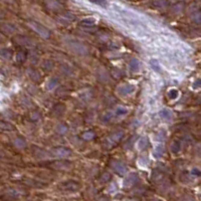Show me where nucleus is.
I'll list each match as a JSON object with an SVG mask.
<instances>
[{"mask_svg":"<svg viewBox=\"0 0 201 201\" xmlns=\"http://www.w3.org/2000/svg\"><path fill=\"white\" fill-rule=\"evenodd\" d=\"M123 137H124V131L123 130H118L114 132V133L111 134L106 139L105 147L109 149V148H112L113 146H116V144H118L120 141L123 139Z\"/></svg>","mask_w":201,"mask_h":201,"instance_id":"obj_1","label":"nucleus"},{"mask_svg":"<svg viewBox=\"0 0 201 201\" xmlns=\"http://www.w3.org/2000/svg\"><path fill=\"white\" fill-rule=\"evenodd\" d=\"M28 26L33 29V30L36 32L38 35H40L41 37L46 38V39L50 37L49 29H47L46 26H43L42 24H40V23H38L36 21H29Z\"/></svg>","mask_w":201,"mask_h":201,"instance_id":"obj_2","label":"nucleus"},{"mask_svg":"<svg viewBox=\"0 0 201 201\" xmlns=\"http://www.w3.org/2000/svg\"><path fill=\"white\" fill-rule=\"evenodd\" d=\"M68 46L70 47L71 50H73L74 52L79 53V55H86L89 52V49L86 44L80 41H71V42L68 43Z\"/></svg>","mask_w":201,"mask_h":201,"instance_id":"obj_3","label":"nucleus"},{"mask_svg":"<svg viewBox=\"0 0 201 201\" xmlns=\"http://www.w3.org/2000/svg\"><path fill=\"white\" fill-rule=\"evenodd\" d=\"M80 184L77 181H73V180H68V181L62 182L59 184V189L62 191L67 192H76L80 190Z\"/></svg>","mask_w":201,"mask_h":201,"instance_id":"obj_4","label":"nucleus"},{"mask_svg":"<svg viewBox=\"0 0 201 201\" xmlns=\"http://www.w3.org/2000/svg\"><path fill=\"white\" fill-rule=\"evenodd\" d=\"M138 182H139V175L137 173H131L123 180V187L131 188L136 185Z\"/></svg>","mask_w":201,"mask_h":201,"instance_id":"obj_5","label":"nucleus"},{"mask_svg":"<svg viewBox=\"0 0 201 201\" xmlns=\"http://www.w3.org/2000/svg\"><path fill=\"white\" fill-rule=\"evenodd\" d=\"M111 168L121 176H124L127 173V166L121 161H112L111 162Z\"/></svg>","mask_w":201,"mask_h":201,"instance_id":"obj_6","label":"nucleus"},{"mask_svg":"<svg viewBox=\"0 0 201 201\" xmlns=\"http://www.w3.org/2000/svg\"><path fill=\"white\" fill-rule=\"evenodd\" d=\"M50 166L56 170H71L74 165L70 161H55L50 164Z\"/></svg>","mask_w":201,"mask_h":201,"instance_id":"obj_7","label":"nucleus"},{"mask_svg":"<svg viewBox=\"0 0 201 201\" xmlns=\"http://www.w3.org/2000/svg\"><path fill=\"white\" fill-rule=\"evenodd\" d=\"M52 154L55 156V157H68V156L71 155V150L68 148H65V147H56L52 150Z\"/></svg>","mask_w":201,"mask_h":201,"instance_id":"obj_8","label":"nucleus"},{"mask_svg":"<svg viewBox=\"0 0 201 201\" xmlns=\"http://www.w3.org/2000/svg\"><path fill=\"white\" fill-rule=\"evenodd\" d=\"M134 91H135V86L133 85H131V83H123V85L120 86L118 89L119 95L123 96V97L131 95Z\"/></svg>","mask_w":201,"mask_h":201,"instance_id":"obj_9","label":"nucleus"},{"mask_svg":"<svg viewBox=\"0 0 201 201\" xmlns=\"http://www.w3.org/2000/svg\"><path fill=\"white\" fill-rule=\"evenodd\" d=\"M74 18H76V16H74V14L71 13V12H64L62 14H59L58 17V20L62 24H68V23L73 22Z\"/></svg>","mask_w":201,"mask_h":201,"instance_id":"obj_10","label":"nucleus"},{"mask_svg":"<svg viewBox=\"0 0 201 201\" xmlns=\"http://www.w3.org/2000/svg\"><path fill=\"white\" fill-rule=\"evenodd\" d=\"M13 41L20 46H32V41L30 40V38L23 36V35H16V36L13 38Z\"/></svg>","mask_w":201,"mask_h":201,"instance_id":"obj_11","label":"nucleus"},{"mask_svg":"<svg viewBox=\"0 0 201 201\" xmlns=\"http://www.w3.org/2000/svg\"><path fill=\"white\" fill-rule=\"evenodd\" d=\"M26 73H27V76L29 77V79L31 80H33V82L37 83V82H39L41 79L40 74L33 68H28L27 70H26Z\"/></svg>","mask_w":201,"mask_h":201,"instance_id":"obj_12","label":"nucleus"},{"mask_svg":"<svg viewBox=\"0 0 201 201\" xmlns=\"http://www.w3.org/2000/svg\"><path fill=\"white\" fill-rule=\"evenodd\" d=\"M181 148H182V143H181V141H180V140L175 139V140H173L172 142H171L170 150H171V152H172L173 154H178V153L181 151Z\"/></svg>","mask_w":201,"mask_h":201,"instance_id":"obj_13","label":"nucleus"},{"mask_svg":"<svg viewBox=\"0 0 201 201\" xmlns=\"http://www.w3.org/2000/svg\"><path fill=\"white\" fill-rule=\"evenodd\" d=\"M0 30L4 33L12 34L16 31V27L13 24H10V23H3V24L0 25Z\"/></svg>","mask_w":201,"mask_h":201,"instance_id":"obj_14","label":"nucleus"},{"mask_svg":"<svg viewBox=\"0 0 201 201\" xmlns=\"http://www.w3.org/2000/svg\"><path fill=\"white\" fill-rule=\"evenodd\" d=\"M129 68H130V71H132V73L136 74V73H138V71H140L141 62L138 61V59H136V58L131 59L130 62H129Z\"/></svg>","mask_w":201,"mask_h":201,"instance_id":"obj_15","label":"nucleus"},{"mask_svg":"<svg viewBox=\"0 0 201 201\" xmlns=\"http://www.w3.org/2000/svg\"><path fill=\"white\" fill-rule=\"evenodd\" d=\"M65 110H67V108H65L64 105L62 104H56L55 107L52 108V115L55 116H62L64 115V113L65 112Z\"/></svg>","mask_w":201,"mask_h":201,"instance_id":"obj_16","label":"nucleus"},{"mask_svg":"<svg viewBox=\"0 0 201 201\" xmlns=\"http://www.w3.org/2000/svg\"><path fill=\"white\" fill-rule=\"evenodd\" d=\"M137 149L142 151V150H145L149 145V140L147 137H141L139 140L137 141Z\"/></svg>","mask_w":201,"mask_h":201,"instance_id":"obj_17","label":"nucleus"},{"mask_svg":"<svg viewBox=\"0 0 201 201\" xmlns=\"http://www.w3.org/2000/svg\"><path fill=\"white\" fill-rule=\"evenodd\" d=\"M159 116L162 120H165V121H170L173 118V114L169 109H162L159 112Z\"/></svg>","mask_w":201,"mask_h":201,"instance_id":"obj_18","label":"nucleus"},{"mask_svg":"<svg viewBox=\"0 0 201 201\" xmlns=\"http://www.w3.org/2000/svg\"><path fill=\"white\" fill-rule=\"evenodd\" d=\"M13 52L12 50L9 49H0V58L4 61H9V59L12 58Z\"/></svg>","mask_w":201,"mask_h":201,"instance_id":"obj_19","label":"nucleus"},{"mask_svg":"<svg viewBox=\"0 0 201 201\" xmlns=\"http://www.w3.org/2000/svg\"><path fill=\"white\" fill-rule=\"evenodd\" d=\"M15 127L9 122L5 121H0V130L2 131H13Z\"/></svg>","mask_w":201,"mask_h":201,"instance_id":"obj_20","label":"nucleus"},{"mask_svg":"<svg viewBox=\"0 0 201 201\" xmlns=\"http://www.w3.org/2000/svg\"><path fill=\"white\" fill-rule=\"evenodd\" d=\"M26 56H27V53H26L25 50H18L15 55V59L17 62H20V64H22V62L25 61L26 59Z\"/></svg>","mask_w":201,"mask_h":201,"instance_id":"obj_21","label":"nucleus"},{"mask_svg":"<svg viewBox=\"0 0 201 201\" xmlns=\"http://www.w3.org/2000/svg\"><path fill=\"white\" fill-rule=\"evenodd\" d=\"M13 145L18 149H23L26 146V141L21 137H17L13 141Z\"/></svg>","mask_w":201,"mask_h":201,"instance_id":"obj_22","label":"nucleus"},{"mask_svg":"<svg viewBox=\"0 0 201 201\" xmlns=\"http://www.w3.org/2000/svg\"><path fill=\"white\" fill-rule=\"evenodd\" d=\"M68 127L65 124H58V125H56V127H55V132L58 134H59V135H64L65 133H68Z\"/></svg>","mask_w":201,"mask_h":201,"instance_id":"obj_23","label":"nucleus"},{"mask_svg":"<svg viewBox=\"0 0 201 201\" xmlns=\"http://www.w3.org/2000/svg\"><path fill=\"white\" fill-rule=\"evenodd\" d=\"M165 153V148L163 145H158L154 149V156L156 158H161Z\"/></svg>","mask_w":201,"mask_h":201,"instance_id":"obj_24","label":"nucleus"},{"mask_svg":"<svg viewBox=\"0 0 201 201\" xmlns=\"http://www.w3.org/2000/svg\"><path fill=\"white\" fill-rule=\"evenodd\" d=\"M46 5L47 6L49 9H52V10H58L59 8L62 7V4L59 3V2L56 1H50V2H46Z\"/></svg>","mask_w":201,"mask_h":201,"instance_id":"obj_25","label":"nucleus"},{"mask_svg":"<svg viewBox=\"0 0 201 201\" xmlns=\"http://www.w3.org/2000/svg\"><path fill=\"white\" fill-rule=\"evenodd\" d=\"M80 24L82 26H85V27H91V26H94L96 24V19H94V18L83 19L82 21L80 22Z\"/></svg>","mask_w":201,"mask_h":201,"instance_id":"obj_26","label":"nucleus"},{"mask_svg":"<svg viewBox=\"0 0 201 201\" xmlns=\"http://www.w3.org/2000/svg\"><path fill=\"white\" fill-rule=\"evenodd\" d=\"M95 137H96V134L93 131H86L82 134V138L86 141H91L93 139H95Z\"/></svg>","mask_w":201,"mask_h":201,"instance_id":"obj_27","label":"nucleus"},{"mask_svg":"<svg viewBox=\"0 0 201 201\" xmlns=\"http://www.w3.org/2000/svg\"><path fill=\"white\" fill-rule=\"evenodd\" d=\"M58 79H56V77H52V79L49 80V83H47L46 88H47V90L52 91V90H53L56 86H58Z\"/></svg>","mask_w":201,"mask_h":201,"instance_id":"obj_28","label":"nucleus"},{"mask_svg":"<svg viewBox=\"0 0 201 201\" xmlns=\"http://www.w3.org/2000/svg\"><path fill=\"white\" fill-rule=\"evenodd\" d=\"M191 20L197 24H201V11H196V12L191 14Z\"/></svg>","mask_w":201,"mask_h":201,"instance_id":"obj_29","label":"nucleus"},{"mask_svg":"<svg viewBox=\"0 0 201 201\" xmlns=\"http://www.w3.org/2000/svg\"><path fill=\"white\" fill-rule=\"evenodd\" d=\"M183 7H184V3H183V2H179V3H176V4L173 5V6H172V11L174 13L178 14V13H180L183 10Z\"/></svg>","mask_w":201,"mask_h":201,"instance_id":"obj_30","label":"nucleus"},{"mask_svg":"<svg viewBox=\"0 0 201 201\" xmlns=\"http://www.w3.org/2000/svg\"><path fill=\"white\" fill-rule=\"evenodd\" d=\"M42 68L44 71H50L53 68V62L52 61H49V59H46V61H44L43 62H42Z\"/></svg>","mask_w":201,"mask_h":201,"instance_id":"obj_31","label":"nucleus"},{"mask_svg":"<svg viewBox=\"0 0 201 201\" xmlns=\"http://www.w3.org/2000/svg\"><path fill=\"white\" fill-rule=\"evenodd\" d=\"M111 179H112V175H111L109 172H104V173L101 175V177H100V181H101L102 183L109 182Z\"/></svg>","mask_w":201,"mask_h":201,"instance_id":"obj_32","label":"nucleus"},{"mask_svg":"<svg viewBox=\"0 0 201 201\" xmlns=\"http://www.w3.org/2000/svg\"><path fill=\"white\" fill-rule=\"evenodd\" d=\"M168 97H169L171 100H175L179 97V91L176 89H171L169 92H168Z\"/></svg>","mask_w":201,"mask_h":201,"instance_id":"obj_33","label":"nucleus"},{"mask_svg":"<svg viewBox=\"0 0 201 201\" xmlns=\"http://www.w3.org/2000/svg\"><path fill=\"white\" fill-rule=\"evenodd\" d=\"M113 117H114V114L112 112H106L102 116V121L104 123H108L113 119Z\"/></svg>","mask_w":201,"mask_h":201,"instance_id":"obj_34","label":"nucleus"},{"mask_svg":"<svg viewBox=\"0 0 201 201\" xmlns=\"http://www.w3.org/2000/svg\"><path fill=\"white\" fill-rule=\"evenodd\" d=\"M150 64H151V67L153 68V70L158 71V73H161L160 64H159V62L156 61V59H151V61H150Z\"/></svg>","mask_w":201,"mask_h":201,"instance_id":"obj_35","label":"nucleus"},{"mask_svg":"<svg viewBox=\"0 0 201 201\" xmlns=\"http://www.w3.org/2000/svg\"><path fill=\"white\" fill-rule=\"evenodd\" d=\"M153 6H155L156 8H159V9H161V8H165L168 5V2L166 1H154L152 3Z\"/></svg>","mask_w":201,"mask_h":201,"instance_id":"obj_36","label":"nucleus"},{"mask_svg":"<svg viewBox=\"0 0 201 201\" xmlns=\"http://www.w3.org/2000/svg\"><path fill=\"white\" fill-rule=\"evenodd\" d=\"M127 113H128V110L126 109V108H123V107L117 108L116 111H115V114L117 116H125Z\"/></svg>","mask_w":201,"mask_h":201,"instance_id":"obj_37","label":"nucleus"},{"mask_svg":"<svg viewBox=\"0 0 201 201\" xmlns=\"http://www.w3.org/2000/svg\"><path fill=\"white\" fill-rule=\"evenodd\" d=\"M30 120L31 121H33V122H36V121H38V120L40 119V114L38 113V112H32V113H30Z\"/></svg>","mask_w":201,"mask_h":201,"instance_id":"obj_38","label":"nucleus"},{"mask_svg":"<svg viewBox=\"0 0 201 201\" xmlns=\"http://www.w3.org/2000/svg\"><path fill=\"white\" fill-rule=\"evenodd\" d=\"M194 152L195 154L198 156H201V143H197L194 147Z\"/></svg>","mask_w":201,"mask_h":201,"instance_id":"obj_39","label":"nucleus"},{"mask_svg":"<svg viewBox=\"0 0 201 201\" xmlns=\"http://www.w3.org/2000/svg\"><path fill=\"white\" fill-rule=\"evenodd\" d=\"M191 174L195 177L201 176V171L199 169H197V168H193V169L191 170Z\"/></svg>","mask_w":201,"mask_h":201,"instance_id":"obj_40","label":"nucleus"},{"mask_svg":"<svg viewBox=\"0 0 201 201\" xmlns=\"http://www.w3.org/2000/svg\"><path fill=\"white\" fill-rule=\"evenodd\" d=\"M33 58H34V62H36L37 59H38V55H37V53L35 52H31V55H30L31 62H33Z\"/></svg>","mask_w":201,"mask_h":201,"instance_id":"obj_41","label":"nucleus"},{"mask_svg":"<svg viewBox=\"0 0 201 201\" xmlns=\"http://www.w3.org/2000/svg\"><path fill=\"white\" fill-rule=\"evenodd\" d=\"M193 88H194V89H199V88H201V79H198V80H195V82L193 83Z\"/></svg>","mask_w":201,"mask_h":201,"instance_id":"obj_42","label":"nucleus"},{"mask_svg":"<svg viewBox=\"0 0 201 201\" xmlns=\"http://www.w3.org/2000/svg\"><path fill=\"white\" fill-rule=\"evenodd\" d=\"M97 201H109V197H107L106 195H102L98 198Z\"/></svg>","mask_w":201,"mask_h":201,"instance_id":"obj_43","label":"nucleus"},{"mask_svg":"<svg viewBox=\"0 0 201 201\" xmlns=\"http://www.w3.org/2000/svg\"><path fill=\"white\" fill-rule=\"evenodd\" d=\"M3 39H4L3 35H2V34H0V42H1V41H3Z\"/></svg>","mask_w":201,"mask_h":201,"instance_id":"obj_44","label":"nucleus"},{"mask_svg":"<svg viewBox=\"0 0 201 201\" xmlns=\"http://www.w3.org/2000/svg\"><path fill=\"white\" fill-rule=\"evenodd\" d=\"M152 201H162V200H160V199H154V200H152Z\"/></svg>","mask_w":201,"mask_h":201,"instance_id":"obj_45","label":"nucleus"},{"mask_svg":"<svg viewBox=\"0 0 201 201\" xmlns=\"http://www.w3.org/2000/svg\"><path fill=\"white\" fill-rule=\"evenodd\" d=\"M200 198H201V196H200Z\"/></svg>","mask_w":201,"mask_h":201,"instance_id":"obj_46","label":"nucleus"}]
</instances>
